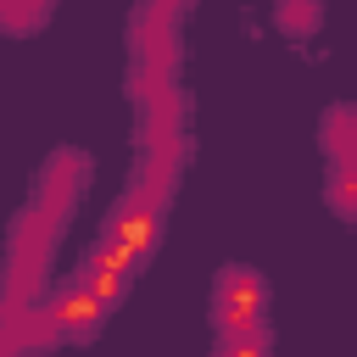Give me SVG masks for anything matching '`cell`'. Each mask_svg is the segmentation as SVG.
<instances>
[{"instance_id": "obj_2", "label": "cell", "mask_w": 357, "mask_h": 357, "mask_svg": "<svg viewBox=\"0 0 357 357\" xmlns=\"http://www.w3.org/2000/svg\"><path fill=\"white\" fill-rule=\"evenodd\" d=\"M162 218H167V201H162V195H151V190H139V184H128V190H123V201L106 212L100 240L123 245V251L145 268V262H151V251L162 245Z\"/></svg>"}, {"instance_id": "obj_4", "label": "cell", "mask_w": 357, "mask_h": 357, "mask_svg": "<svg viewBox=\"0 0 357 357\" xmlns=\"http://www.w3.org/2000/svg\"><path fill=\"white\" fill-rule=\"evenodd\" d=\"M134 273H139V262L123 251V245H112V240H95L84 257H78V284H89L106 307H117L123 296H128V284H134Z\"/></svg>"}, {"instance_id": "obj_5", "label": "cell", "mask_w": 357, "mask_h": 357, "mask_svg": "<svg viewBox=\"0 0 357 357\" xmlns=\"http://www.w3.org/2000/svg\"><path fill=\"white\" fill-rule=\"evenodd\" d=\"M318 145H324L329 167L357 162V100H335V106H324V117H318Z\"/></svg>"}, {"instance_id": "obj_6", "label": "cell", "mask_w": 357, "mask_h": 357, "mask_svg": "<svg viewBox=\"0 0 357 357\" xmlns=\"http://www.w3.org/2000/svg\"><path fill=\"white\" fill-rule=\"evenodd\" d=\"M318 22H324V6L318 0H279L273 6V28L290 33V39H312Z\"/></svg>"}, {"instance_id": "obj_1", "label": "cell", "mask_w": 357, "mask_h": 357, "mask_svg": "<svg viewBox=\"0 0 357 357\" xmlns=\"http://www.w3.org/2000/svg\"><path fill=\"white\" fill-rule=\"evenodd\" d=\"M268 279L251 262H229L212 279V329L218 340H240V335H268Z\"/></svg>"}, {"instance_id": "obj_3", "label": "cell", "mask_w": 357, "mask_h": 357, "mask_svg": "<svg viewBox=\"0 0 357 357\" xmlns=\"http://www.w3.org/2000/svg\"><path fill=\"white\" fill-rule=\"evenodd\" d=\"M39 312H45V324L56 329V340H89V335H100V324H106V301L89 290V284H78V279H61L45 301H39Z\"/></svg>"}, {"instance_id": "obj_8", "label": "cell", "mask_w": 357, "mask_h": 357, "mask_svg": "<svg viewBox=\"0 0 357 357\" xmlns=\"http://www.w3.org/2000/svg\"><path fill=\"white\" fill-rule=\"evenodd\" d=\"M212 357H273V335H240V340H218Z\"/></svg>"}, {"instance_id": "obj_7", "label": "cell", "mask_w": 357, "mask_h": 357, "mask_svg": "<svg viewBox=\"0 0 357 357\" xmlns=\"http://www.w3.org/2000/svg\"><path fill=\"white\" fill-rule=\"evenodd\" d=\"M324 201H329V212H335V218H346V223L357 229V162H340V167H329Z\"/></svg>"}]
</instances>
